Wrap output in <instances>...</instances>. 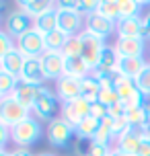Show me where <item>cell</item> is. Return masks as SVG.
Returning a JSON list of instances; mask_svg holds the SVG:
<instances>
[{
  "instance_id": "d6a6232c",
  "label": "cell",
  "mask_w": 150,
  "mask_h": 156,
  "mask_svg": "<svg viewBox=\"0 0 150 156\" xmlns=\"http://www.w3.org/2000/svg\"><path fill=\"white\" fill-rule=\"evenodd\" d=\"M97 12H99L101 16H105V19H109V21H113V23H117V21H119V8H117V2L101 4Z\"/></svg>"
},
{
  "instance_id": "8992f818",
  "label": "cell",
  "mask_w": 150,
  "mask_h": 156,
  "mask_svg": "<svg viewBox=\"0 0 150 156\" xmlns=\"http://www.w3.org/2000/svg\"><path fill=\"white\" fill-rule=\"evenodd\" d=\"M15 45L25 58H39L41 54H45V39L37 29H29L27 33H23L15 41Z\"/></svg>"
},
{
  "instance_id": "cb8c5ba5",
  "label": "cell",
  "mask_w": 150,
  "mask_h": 156,
  "mask_svg": "<svg viewBox=\"0 0 150 156\" xmlns=\"http://www.w3.org/2000/svg\"><path fill=\"white\" fill-rule=\"evenodd\" d=\"M99 123H101V119H97V117H93V115L84 117V119H82V121H80V123L74 127L76 138L93 140V138H95V133H97V129H99Z\"/></svg>"
},
{
  "instance_id": "4fadbf2b",
  "label": "cell",
  "mask_w": 150,
  "mask_h": 156,
  "mask_svg": "<svg viewBox=\"0 0 150 156\" xmlns=\"http://www.w3.org/2000/svg\"><path fill=\"white\" fill-rule=\"evenodd\" d=\"M113 47L119 54V58H144L142 37H117Z\"/></svg>"
},
{
  "instance_id": "f5cc1de1",
  "label": "cell",
  "mask_w": 150,
  "mask_h": 156,
  "mask_svg": "<svg viewBox=\"0 0 150 156\" xmlns=\"http://www.w3.org/2000/svg\"><path fill=\"white\" fill-rule=\"evenodd\" d=\"M2 12H4V4L0 2V15H2Z\"/></svg>"
},
{
  "instance_id": "8d00e7d4",
  "label": "cell",
  "mask_w": 150,
  "mask_h": 156,
  "mask_svg": "<svg viewBox=\"0 0 150 156\" xmlns=\"http://www.w3.org/2000/svg\"><path fill=\"white\" fill-rule=\"evenodd\" d=\"M99 6H101V0H80V12H82L84 16L97 12Z\"/></svg>"
},
{
  "instance_id": "9c48e42d",
  "label": "cell",
  "mask_w": 150,
  "mask_h": 156,
  "mask_svg": "<svg viewBox=\"0 0 150 156\" xmlns=\"http://www.w3.org/2000/svg\"><path fill=\"white\" fill-rule=\"evenodd\" d=\"M82 23H84V15L78 12V10H58V29L64 31L68 37L84 31Z\"/></svg>"
},
{
  "instance_id": "484cf974",
  "label": "cell",
  "mask_w": 150,
  "mask_h": 156,
  "mask_svg": "<svg viewBox=\"0 0 150 156\" xmlns=\"http://www.w3.org/2000/svg\"><path fill=\"white\" fill-rule=\"evenodd\" d=\"M111 127H113V117L107 115L105 119H101V123H99V129H97V133H95V138H93V142L109 146V142H111V140H115V138H113V132H111Z\"/></svg>"
},
{
  "instance_id": "816d5d0a",
  "label": "cell",
  "mask_w": 150,
  "mask_h": 156,
  "mask_svg": "<svg viewBox=\"0 0 150 156\" xmlns=\"http://www.w3.org/2000/svg\"><path fill=\"white\" fill-rule=\"evenodd\" d=\"M140 4H150V0H138Z\"/></svg>"
},
{
  "instance_id": "836d02e7",
  "label": "cell",
  "mask_w": 150,
  "mask_h": 156,
  "mask_svg": "<svg viewBox=\"0 0 150 156\" xmlns=\"http://www.w3.org/2000/svg\"><path fill=\"white\" fill-rule=\"evenodd\" d=\"M136 84H138V88H140L146 97H150V64L140 72V76L136 78Z\"/></svg>"
},
{
  "instance_id": "ac0fdd59",
  "label": "cell",
  "mask_w": 150,
  "mask_h": 156,
  "mask_svg": "<svg viewBox=\"0 0 150 156\" xmlns=\"http://www.w3.org/2000/svg\"><path fill=\"white\" fill-rule=\"evenodd\" d=\"M37 88L39 86H33V84H25V82H19V86H16L15 90H12V99H16V101L21 103L23 107H27V109L31 111L33 103H35V99H37Z\"/></svg>"
},
{
  "instance_id": "9a60e30c",
  "label": "cell",
  "mask_w": 150,
  "mask_h": 156,
  "mask_svg": "<svg viewBox=\"0 0 150 156\" xmlns=\"http://www.w3.org/2000/svg\"><path fill=\"white\" fill-rule=\"evenodd\" d=\"M140 144H142V136H140V129L138 127H130L123 136H119L117 138V146L121 152H126L130 156H136L138 148H140Z\"/></svg>"
},
{
  "instance_id": "bcb514c9",
  "label": "cell",
  "mask_w": 150,
  "mask_h": 156,
  "mask_svg": "<svg viewBox=\"0 0 150 156\" xmlns=\"http://www.w3.org/2000/svg\"><path fill=\"white\" fill-rule=\"evenodd\" d=\"M109 156H130V154H126V152H121L119 148H111V154Z\"/></svg>"
},
{
  "instance_id": "d4e9b609",
  "label": "cell",
  "mask_w": 150,
  "mask_h": 156,
  "mask_svg": "<svg viewBox=\"0 0 150 156\" xmlns=\"http://www.w3.org/2000/svg\"><path fill=\"white\" fill-rule=\"evenodd\" d=\"M99 90H101V84L95 80L93 74H88L80 80V97L88 103H95L97 97H99Z\"/></svg>"
},
{
  "instance_id": "e0dca14e",
  "label": "cell",
  "mask_w": 150,
  "mask_h": 156,
  "mask_svg": "<svg viewBox=\"0 0 150 156\" xmlns=\"http://www.w3.org/2000/svg\"><path fill=\"white\" fill-rule=\"evenodd\" d=\"M117 37H140L142 33V19L140 16H130V19H119L115 23Z\"/></svg>"
},
{
  "instance_id": "d6986e66",
  "label": "cell",
  "mask_w": 150,
  "mask_h": 156,
  "mask_svg": "<svg viewBox=\"0 0 150 156\" xmlns=\"http://www.w3.org/2000/svg\"><path fill=\"white\" fill-rule=\"evenodd\" d=\"M25 66V55L16 49V45L8 51L4 58H2V70L8 72V74H15V76H21V70Z\"/></svg>"
},
{
  "instance_id": "83f0119b",
  "label": "cell",
  "mask_w": 150,
  "mask_h": 156,
  "mask_svg": "<svg viewBox=\"0 0 150 156\" xmlns=\"http://www.w3.org/2000/svg\"><path fill=\"white\" fill-rule=\"evenodd\" d=\"M52 8H55V0H33L31 4L25 6L23 10L31 16V19H37V16L45 15L48 10H52Z\"/></svg>"
},
{
  "instance_id": "7dc6e473",
  "label": "cell",
  "mask_w": 150,
  "mask_h": 156,
  "mask_svg": "<svg viewBox=\"0 0 150 156\" xmlns=\"http://www.w3.org/2000/svg\"><path fill=\"white\" fill-rule=\"evenodd\" d=\"M33 0H16V4H19V6H21V10H23L25 6H29V4H31Z\"/></svg>"
},
{
  "instance_id": "681fc988",
  "label": "cell",
  "mask_w": 150,
  "mask_h": 156,
  "mask_svg": "<svg viewBox=\"0 0 150 156\" xmlns=\"http://www.w3.org/2000/svg\"><path fill=\"white\" fill-rule=\"evenodd\" d=\"M109 2H117V0H101V4H109Z\"/></svg>"
},
{
  "instance_id": "f546056e",
  "label": "cell",
  "mask_w": 150,
  "mask_h": 156,
  "mask_svg": "<svg viewBox=\"0 0 150 156\" xmlns=\"http://www.w3.org/2000/svg\"><path fill=\"white\" fill-rule=\"evenodd\" d=\"M119 19H130V16H140L142 4L138 0H117Z\"/></svg>"
},
{
  "instance_id": "4316f807",
  "label": "cell",
  "mask_w": 150,
  "mask_h": 156,
  "mask_svg": "<svg viewBox=\"0 0 150 156\" xmlns=\"http://www.w3.org/2000/svg\"><path fill=\"white\" fill-rule=\"evenodd\" d=\"M43 39H45V51H62L64 43L68 41V35L60 29H55V31L43 35Z\"/></svg>"
},
{
  "instance_id": "3957f363",
  "label": "cell",
  "mask_w": 150,
  "mask_h": 156,
  "mask_svg": "<svg viewBox=\"0 0 150 156\" xmlns=\"http://www.w3.org/2000/svg\"><path fill=\"white\" fill-rule=\"evenodd\" d=\"M78 35H80V41H82L80 58L84 60V64H87L91 70H95L97 64H99V60H101L103 49H105V39L93 35V33L87 31V29H84L82 33H78Z\"/></svg>"
},
{
  "instance_id": "ee69618b",
  "label": "cell",
  "mask_w": 150,
  "mask_h": 156,
  "mask_svg": "<svg viewBox=\"0 0 150 156\" xmlns=\"http://www.w3.org/2000/svg\"><path fill=\"white\" fill-rule=\"evenodd\" d=\"M136 156H150V144H148V142H142V144H140V148H138Z\"/></svg>"
},
{
  "instance_id": "7bdbcfd3",
  "label": "cell",
  "mask_w": 150,
  "mask_h": 156,
  "mask_svg": "<svg viewBox=\"0 0 150 156\" xmlns=\"http://www.w3.org/2000/svg\"><path fill=\"white\" fill-rule=\"evenodd\" d=\"M140 37L142 39L150 37V12H146V16L142 19V33H140Z\"/></svg>"
},
{
  "instance_id": "f6af8a7d",
  "label": "cell",
  "mask_w": 150,
  "mask_h": 156,
  "mask_svg": "<svg viewBox=\"0 0 150 156\" xmlns=\"http://www.w3.org/2000/svg\"><path fill=\"white\" fill-rule=\"evenodd\" d=\"M12 156H35L29 152V148H16L15 152H12Z\"/></svg>"
},
{
  "instance_id": "60d3db41",
  "label": "cell",
  "mask_w": 150,
  "mask_h": 156,
  "mask_svg": "<svg viewBox=\"0 0 150 156\" xmlns=\"http://www.w3.org/2000/svg\"><path fill=\"white\" fill-rule=\"evenodd\" d=\"M126 113H127V109H126V105H123L121 101L109 107V115L113 117V119H117V117H126Z\"/></svg>"
},
{
  "instance_id": "7402d4cb",
  "label": "cell",
  "mask_w": 150,
  "mask_h": 156,
  "mask_svg": "<svg viewBox=\"0 0 150 156\" xmlns=\"http://www.w3.org/2000/svg\"><path fill=\"white\" fill-rule=\"evenodd\" d=\"M64 74L66 76H72V78H78L82 80L84 76L91 74V68H88L84 60L80 55H74V58H66V68H64Z\"/></svg>"
},
{
  "instance_id": "db71d44e",
  "label": "cell",
  "mask_w": 150,
  "mask_h": 156,
  "mask_svg": "<svg viewBox=\"0 0 150 156\" xmlns=\"http://www.w3.org/2000/svg\"><path fill=\"white\" fill-rule=\"evenodd\" d=\"M0 72H2V60H0Z\"/></svg>"
},
{
  "instance_id": "8fae6325",
  "label": "cell",
  "mask_w": 150,
  "mask_h": 156,
  "mask_svg": "<svg viewBox=\"0 0 150 156\" xmlns=\"http://www.w3.org/2000/svg\"><path fill=\"white\" fill-rule=\"evenodd\" d=\"M19 80L25 82V84L43 86L45 74H43V68H41V60L39 58H25V66H23V70H21Z\"/></svg>"
},
{
  "instance_id": "ab89813d",
  "label": "cell",
  "mask_w": 150,
  "mask_h": 156,
  "mask_svg": "<svg viewBox=\"0 0 150 156\" xmlns=\"http://www.w3.org/2000/svg\"><path fill=\"white\" fill-rule=\"evenodd\" d=\"M58 10H78L80 12V0H55Z\"/></svg>"
},
{
  "instance_id": "74e56055",
  "label": "cell",
  "mask_w": 150,
  "mask_h": 156,
  "mask_svg": "<svg viewBox=\"0 0 150 156\" xmlns=\"http://www.w3.org/2000/svg\"><path fill=\"white\" fill-rule=\"evenodd\" d=\"M91 115L97 117V119H105V117L109 115V107L103 105V103H99V101L91 103Z\"/></svg>"
},
{
  "instance_id": "7a4b0ae2",
  "label": "cell",
  "mask_w": 150,
  "mask_h": 156,
  "mask_svg": "<svg viewBox=\"0 0 150 156\" xmlns=\"http://www.w3.org/2000/svg\"><path fill=\"white\" fill-rule=\"evenodd\" d=\"M41 123L37 119H33L31 115L23 119L21 123H16L15 127H10V140L15 142L19 148H29L31 144L41 138Z\"/></svg>"
},
{
  "instance_id": "c3c4849f",
  "label": "cell",
  "mask_w": 150,
  "mask_h": 156,
  "mask_svg": "<svg viewBox=\"0 0 150 156\" xmlns=\"http://www.w3.org/2000/svg\"><path fill=\"white\" fill-rule=\"evenodd\" d=\"M0 156H12L10 152H6V150H0Z\"/></svg>"
},
{
  "instance_id": "5bb4252c",
  "label": "cell",
  "mask_w": 150,
  "mask_h": 156,
  "mask_svg": "<svg viewBox=\"0 0 150 156\" xmlns=\"http://www.w3.org/2000/svg\"><path fill=\"white\" fill-rule=\"evenodd\" d=\"M84 29L91 31L93 35H97V37L105 39L107 35H111L115 31V23L109 21V19H105V16H101L99 12H93V15L84 16Z\"/></svg>"
},
{
  "instance_id": "e575fe53",
  "label": "cell",
  "mask_w": 150,
  "mask_h": 156,
  "mask_svg": "<svg viewBox=\"0 0 150 156\" xmlns=\"http://www.w3.org/2000/svg\"><path fill=\"white\" fill-rule=\"evenodd\" d=\"M132 125H130V121H127L126 117H117V119H113V127H111V132H113V138L117 140L119 136H123V133L130 129Z\"/></svg>"
},
{
  "instance_id": "2e32d148",
  "label": "cell",
  "mask_w": 150,
  "mask_h": 156,
  "mask_svg": "<svg viewBox=\"0 0 150 156\" xmlns=\"http://www.w3.org/2000/svg\"><path fill=\"white\" fill-rule=\"evenodd\" d=\"M146 66H148V64H146L144 58H119L117 72L121 74V76H127V78H134L136 80Z\"/></svg>"
},
{
  "instance_id": "52a82bcc",
  "label": "cell",
  "mask_w": 150,
  "mask_h": 156,
  "mask_svg": "<svg viewBox=\"0 0 150 156\" xmlns=\"http://www.w3.org/2000/svg\"><path fill=\"white\" fill-rule=\"evenodd\" d=\"M41 68L45 74V80H58L64 76V68H66V58L60 51H45L39 55Z\"/></svg>"
},
{
  "instance_id": "b9f144b4",
  "label": "cell",
  "mask_w": 150,
  "mask_h": 156,
  "mask_svg": "<svg viewBox=\"0 0 150 156\" xmlns=\"http://www.w3.org/2000/svg\"><path fill=\"white\" fill-rule=\"evenodd\" d=\"M8 140H10V127L0 121V150H4V146H6Z\"/></svg>"
},
{
  "instance_id": "d590c367",
  "label": "cell",
  "mask_w": 150,
  "mask_h": 156,
  "mask_svg": "<svg viewBox=\"0 0 150 156\" xmlns=\"http://www.w3.org/2000/svg\"><path fill=\"white\" fill-rule=\"evenodd\" d=\"M12 47H15V43H12V37H10L6 31H0V60H2V58L8 54Z\"/></svg>"
},
{
  "instance_id": "ffe728a7",
  "label": "cell",
  "mask_w": 150,
  "mask_h": 156,
  "mask_svg": "<svg viewBox=\"0 0 150 156\" xmlns=\"http://www.w3.org/2000/svg\"><path fill=\"white\" fill-rule=\"evenodd\" d=\"M33 29H37L41 35H48V33L55 31V29H58V10L52 8L45 15L33 19Z\"/></svg>"
},
{
  "instance_id": "603a6c76",
  "label": "cell",
  "mask_w": 150,
  "mask_h": 156,
  "mask_svg": "<svg viewBox=\"0 0 150 156\" xmlns=\"http://www.w3.org/2000/svg\"><path fill=\"white\" fill-rule=\"evenodd\" d=\"M117 62H119V54L115 51V47L111 45H105L101 54V60L97 64L95 70H101V72H115L117 70Z\"/></svg>"
},
{
  "instance_id": "f35d334b",
  "label": "cell",
  "mask_w": 150,
  "mask_h": 156,
  "mask_svg": "<svg viewBox=\"0 0 150 156\" xmlns=\"http://www.w3.org/2000/svg\"><path fill=\"white\" fill-rule=\"evenodd\" d=\"M111 154V148L105 146V144H97V142H91V148H88V154L87 156H109Z\"/></svg>"
},
{
  "instance_id": "f907efd6",
  "label": "cell",
  "mask_w": 150,
  "mask_h": 156,
  "mask_svg": "<svg viewBox=\"0 0 150 156\" xmlns=\"http://www.w3.org/2000/svg\"><path fill=\"white\" fill-rule=\"evenodd\" d=\"M37 156H54V154H49V152H41V154H37Z\"/></svg>"
},
{
  "instance_id": "ba28073f",
  "label": "cell",
  "mask_w": 150,
  "mask_h": 156,
  "mask_svg": "<svg viewBox=\"0 0 150 156\" xmlns=\"http://www.w3.org/2000/svg\"><path fill=\"white\" fill-rule=\"evenodd\" d=\"M88 115H91V103L84 101L82 97L74 99V101H68V103H62V117L74 127Z\"/></svg>"
},
{
  "instance_id": "44dd1931",
  "label": "cell",
  "mask_w": 150,
  "mask_h": 156,
  "mask_svg": "<svg viewBox=\"0 0 150 156\" xmlns=\"http://www.w3.org/2000/svg\"><path fill=\"white\" fill-rule=\"evenodd\" d=\"M126 119L130 121L132 127H144V125H150V105L144 103V105H140V107L127 109Z\"/></svg>"
},
{
  "instance_id": "6da1fadb",
  "label": "cell",
  "mask_w": 150,
  "mask_h": 156,
  "mask_svg": "<svg viewBox=\"0 0 150 156\" xmlns=\"http://www.w3.org/2000/svg\"><path fill=\"white\" fill-rule=\"evenodd\" d=\"M31 111L35 113V117L37 119H45V121H54V119H58L60 117V113H62V107H60V99L55 97L49 88H45V86H39L37 88V99H35V103H33Z\"/></svg>"
},
{
  "instance_id": "4dcf8cb0",
  "label": "cell",
  "mask_w": 150,
  "mask_h": 156,
  "mask_svg": "<svg viewBox=\"0 0 150 156\" xmlns=\"http://www.w3.org/2000/svg\"><path fill=\"white\" fill-rule=\"evenodd\" d=\"M80 51H82L80 35H70L68 41L64 43V47H62V51H60V54H62L64 58H74V55H80Z\"/></svg>"
},
{
  "instance_id": "5b68a950",
  "label": "cell",
  "mask_w": 150,
  "mask_h": 156,
  "mask_svg": "<svg viewBox=\"0 0 150 156\" xmlns=\"http://www.w3.org/2000/svg\"><path fill=\"white\" fill-rule=\"evenodd\" d=\"M29 117V109L23 107L21 103L12 99L10 94L0 99V121L8 127H15L16 123H21L23 119Z\"/></svg>"
},
{
  "instance_id": "f1b7e54d",
  "label": "cell",
  "mask_w": 150,
  "mask_h": 156,
  "mask_svg": "<svg viewBox=\"0 0 150 156\" xmlns=\"http://www.w3.org/2000/svg\"><path fill=\"white\" fill-rule=\"evenodd\" d=\"M19 76H15V74H8V72H0V99L2 97H8V94H12V90H15L16 86H19Z\"/></svg>"
},
{
  "instance_id": "1f68e13d",
  "label": "cell",
  "mask_w": 150,
  "mask_h": 156,
  "mask_svg": "<svg viewBox=\"0 0 150 156\" xmlns=\"http://www.w3.org/2000/svg\"><path fill=\"white\" fill-rule=\"evenodd\" d=\"M97 101L103 103V105H107V107H111V105L119 103L121 99H119V94H117V90H115V88H111V86H103L101 90H99Z\"/></svg>"
},
{
  "instance_id": "30bf717a",
  "label": "cell",
  "mask_w": 150,
  "mask_h": 156,
  "mask_svg": "<svg viewBox=\"0 0 150 156\" xmlns=\"http://www.w3.org/2000/svg\"><path fill=\"white\" fill-rule=\"evenodd\" d=\"M29 29H33V19L25 10H12L6 16V33L10 37L19 39L23 33H27Z\"/></svg>"
},
{
  "instance_id": "7c38bea8",
  "label": "cell",
  "mask_w": 150,
  "mask_h": 156,
  "mask_svg": "<svg viewBox=\"0 0 150 156\" xmlns=\"http://www.w3.org/2000/svg\"><path fill=\"white\" fill-rule=\"evenodd\" d=\"M55 97L62 103L78 99L80 97V80L78 78H72V76H66V74L62 78H58L55 80Z\"/></svg>"
},
{
  "instance_id": "277c9868",
  "label": "cell",
  "mask_w": 150,
  "mask_h": 156,
  "mask_svg": "<svg viewBox=\"0 0 150 156\" xmlns=\"http://www.w3.org/2000/svg\"><path fill=\"white\" fill-rule=\"evenodd\" d=\"M72 138H76L74 125L68 123L62 115L48 123V140H49L52 146H55V148H66Z\"/></svg>"
}]
</instances>
